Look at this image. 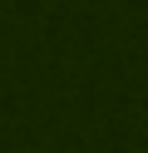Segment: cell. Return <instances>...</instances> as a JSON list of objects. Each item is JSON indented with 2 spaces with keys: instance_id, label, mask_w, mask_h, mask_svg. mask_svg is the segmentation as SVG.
<instances>
[]
</instances>
